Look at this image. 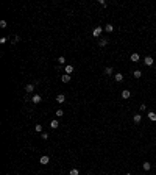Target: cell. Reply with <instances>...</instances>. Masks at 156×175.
I'll return each mask as SVG.
<instances>
[{
  "label": "cell",
  "instance_id": "obj_9",
  "mask_svg": "<svg viewBox=\"0 0 156 175\" xmlns=\"http://www.w3.org/2000/svg\"><path fill=\"white\" fill-rule=\"evenodd\" d=\"M70 80H72V77H70L69 73H64V75L61 77V81H63V83H69Z\"/></svg>",
  "mask_w": 156,
  "mask_h": 175
},
{
  "label": "cell",
  "instance_id": "obj_25",
  "mask_svg": "<svg viewBox=\"0 0 156 175\" xmlns=\"http://www.w3.org/2000/svg\"><path fill=\"white\" fill-rule=\"evenodd\" d=\"M41 139L47 141V139H48V135H47V133H41Z\"/></svg>",
  "mask_w": 156,
  "mask_h": 175
},
{
  "label": "cell",
  "instance_id": "obj_18",
  "mask_svg": "<svg viewBox=\"0 0 156 175\" xmlns=\"http://www.w3.org/2000/svg\"><path fill=\"white\" fill-rule=\"evenodd\" d=\"M105 73H106V75H113V73H114V69H113V67H106V69H105Z\"/></svg>",
  "mask_w": 156,
  "mask_h": 175
},
{
  "label": "cell",
  "instance_id": "obj_13",
  "mask_svg": "<svg viewBox=\"0 0 156 175\" xmlns=\"http://www.w3.org/2000/svg\"><path fill=\"white\" fill-rule=\"evenodd\" d=\"M114 80H116L117 83L123 81V75H122V73H114Z\"/></svg>",
  "mask_w": 156,
  "mask_h": 175
},
{
  "label": "cell",
  "instance_id": "obj_27",
  "mask_svg": "<svg viewBox=\"0 0 156 175\" xmlns=\"http://www.w3.org/2000/svg\"><path fill=\"white\" fill-rule=\"evenodd\" d=\"M6 41H8L6 38H0V44H5V42H6Z\"/></svg>",
  "mask_w": 156,
  "mask_h": 175
},
{
  "label": "cell",
  "instance_id": "obj_20",
  "mask_svg": "<svg viewBox=\"0 0 156 175\" xmlns=\"http://www.w3.org/2000/svg\"><path fill=\"white\" fill-rule=\"evenodd\" d=\"M133 75H134V78H140V77H142V72H140V70H134Z\"/></svg>",
  "mask_w": 156,
  "mask_h": 175
},
{
  "label": "cell",
  "instance_id": "obj_19",
  "mask_svg": "<svg viewBox=\"0 0 156 175\" xmlns=\"http://www.w3.org/2000/svg\"><path fill=\"white\" fill-rule=\"evenodd\" d=\"M69 175H80V170H78V169H70V172H69Z\"/></svg>",
  "mask_w": 156,
  "mask_h": 175
},
{
  "label": "cell",
  "instance_id": "obj_14",
  "mask_svg": "<svg viewBox=\"0 0 156 175\" xmlns=\"http://www.w3.org/2000/svg\"><path fill=\"white\" fill-rule=\"evenodd\" d=\"M133 120H134V124H140V120H142V116H140V114H134V116H133Z\"/></svg>",
  "mask_w": 156,
  "mask_h": 175
},
{
  "label": "cell",
  "instance_id": "obj_4",
  "mask_svg": "<svg viewBox=\"0 0 156 175\" xmlns=\"http://www.w3.org/2000/svg\"><path fill=\"white\" fill-rule=\"evenodd\" d=\"M39 163H41V164H44V166H47V164H48V163H50V158H48V156H47V155H44V156H41Z\"/></svg>",
  "mask_w": 156,
  "mask_h": 175
},
{
  "label": "cell",
  "instance_id": "obj_8",
  "mask_svg": "<svg viewBox=\"0 0 156 175\" xmlns=\"http://www.w3.org/2000/svg\"><path fill=\"white\" fill-rule=\"evenodd\" d=\"M25 91H27L28 94H31V92L34 91V85H33V83H28V85L25 86Z\"/></svg>",
  "mask_w": 156,
  "mask_h": 175
},
{
  "label": "cell",
  "instance_id": "obj_12",
  "mask_svg": "<svg viewBox=\"0 0 156 175\" xmlns=\"http://www.w3.org/2000/svg\"><path fill=\"white\" fill-rule=\"evenodd\" d=\"M50 127H52V128H53V130H56L58 127H59V122H58L56 119H53V120H52V122H50Z\"/></svg>",
  "mask_w": 156,
  "mask_h": 175
},
{
  "label": "cell",
  "instance_id": "obj_22",
  "mask_svg": "<svg viewBox=\"0 0 156 175\" xmlns=\"http://www.w3.org/2000/svg\"><path fill=\"white\" fill-rule=\"evenodd\" d=\"M0 28H6V20H5V19L0 20Z\"/></svg>",
  "mask_w": 156,
  "mask_h": 175
},
{
  "label": "cell",
  "instance_id": "obj_16",
  "mask_svg": "<svg viewBox=\"0 0 156 175\" xmlns=\"http://www.w3.org/2000/svg\"><path fill=\"white\" fill-rule=\"evenodd\" d=\"M142 169H144V170H147V172H148L150 169H151V164H150V163H144V164H142Z\"/></svg>",
  "mask_w": 156,
  "mask_h": 175
},
{
  "label": "cell",
  "instance_id": "obj_17",
  "mask_svg": "<svg viewBox=\"0 0 156 175\" xmlns=\"http://www.w3.org/2000/svg\"><path fill=\"white\" fill-rule=\"evenodd\" d=\"M148 119H150V120H153V122H155V120H156V113L150 111V113H148Z\"/></svg>",
  "mask_w": 156,
  "mask_h": 175
},
{
  "label": "cell",
  "instance_id": "obj_5",
  "mask_svg": "<svg viewBox=\"0 0 156 175\" xmlns=\"http://www.w3.org/2000/svg\"><path fill=\"white\" fill-rule=\"evenodd\" d=\"M108 42H109V39H108V38H102V39L98 41V45H100V47H106Z\"/></svg>",
  "mask_w": 156,
  "mask_h": 175
},
{
  "label": "cell",
  "instance_id": "obj_11",
  "mask_svg": "<svg viewBox=\"0 0 156 175\" xmlns=\"http://www.w3.org/2000/svg\"><path fill=\"white\" fill-rule=\"evenodd\" d=\"M64 70H66V73H69V75H70V73H73V70H75V69H73V66H72V64H67V66H66V69H64Z\"/></svg>",
  "mask_w": 156,
  "mask_h": 175
},
{
  "label": "cell",
  "instance_id": "obj_6",
  "mask_svg": "<svg viewBox=\"0 0 156 175\" xmlns=\"http://www.w3.org/2000/svg\"><path fill=\"white\" fill-rule=\"evenodd\" d=\"M129 60L133 61V63H137V61L140 60V56H139V53H131V56H129Z\"/></svg>",
  "mask_w": 156,
  "mask_h": 175
},
{
  "label": "cell",
  "instance_id": "obj_29",
  "mask_svg": "<svg viewBox=\"0 0 156 175\" xmlns=\"http://www.w3.org/2000/svg\"><path fill=\"white\" fill-rule=\"evenodd\" d=\"M125 175H131V174H125Z\"/></svg>",
  "mask_w": 156,
  "mask_h": 175
},
{
  "label": "cell",
  "instance_id": "obj_23",
  "mask_svg": "<svg viewBox=\"0 0 156 175\" xmlns=\"http://www.w3.org/2000/svg\"><path fill=\"white\" fill-rule=\"evenodd\" d=\"M58 63H59V66H61V64H64V63H66V58H64V56H59V58H58Z\"/></svg>",
  "mask_w": 156,
  "mask_h": 175
},
{
  "label": "cell",
  "instance_id": "obj_15",
  "mask_svg": "<svg viewBox=\"0 0 156 175\" xmlns=\"http://www.w3.org/2000/svg\"><path fill=\"white\" fill-rule=\"evenodd\" d=\"M103 30H105V31H108V33H111V31H114V27L111 25V23H108V25H105V27H103Z\"/></svg>",
  "mask_w": 156,
  "mask_h": 175
},
{
  "label": "cell",
  "instance_id": "obj_10",
  "mask_svg": "<svg viewBox=\"0 0 156 175\" xmlns=\"http://www.w3.org/2000/svg\"><path fill=\"white\" fill-rule=\"evenodd\" d=\"M129 97H131V92L128 89H123L122 91V99H129Z\"/></svg>",
  "mask_w": 156,
  "mask_h": 175
},
{
  "label": "cell",
  "instance_id": "obj_3",
  "mask_svg": "<svg viewBox=\"0 0 156 175\" xmlns=\"http://www.w3.org/2000/svg\"><path fill=\"white\" fill-rule=\"evenodd\" d=\"M41 100H42V99H41V96H39V94H33V97H31V102H33L34 105L41 103Z\"/></svg>",
  "mask_w": 156,
  "mask_h": 175
},
{
  "label": "cell",
  "instance_id": "obj_24",
  "mask_svg": "<svg viewBox=\"0 0 156 175\" xmlns=\"http://www.w3.org/2000/svg\"><path fill=\"white\" fill-rule=\"evenodd\" d=\"M34 130H36L38 133H42V125H34Z\"/></svg>",
  "mask_w": 156,
  "mask_h": 175
},
{
  "label": "cell",
  "instance_id": "obj_28",
  "mask_svg": "<svg viewBox=\"0 0 156 175\" xmlns=\"http://www.w3.org/2000/svg\"><path fill=\"white\" fill-rule=\"evenodd\" d=\"M139 109H140V111H145L147 106H145V105H140V108H139Z\"/></svg>",
  "mask_w": 156,
  "mask_h": 175
},
{
  "label": "cell",
  "instance_id": "obj_21",
  "mask_svg": "<svg viewBox=\"0 0 156 175\" xmlns=\"http://www.w3.org/2000/svg\"><path fill=\"white\" fill-rule=\"evenodd\" d=\"M55 114H56V117H63V116H64V111H63V109H56V113H55Z\"/></svg>",
  "mask_w": 156,
  "mask_h": 175
},
{
  "label": "cell",
  "instance_id": "obj_2",
  "mask_svg": "<svg viewBox=\"0 0 156 175\" xmlns=\"http://www.w3.org/2000/svg\"><path fill=\"white\" fill-rule=\"evenodd\" d=\"M144 64H145V66H153V64H155V60H153L151 56H145V58H144Z\"/></svg>",
  "mask_w": 156,
  "mask_h": 175
},
{
  "label": "cell",
  "instance_id": "obj_1",
  "mask_svg": "<svg viewBox=\"0 0 156 175\" xmlns=\"http://www.w3.org/2000/svg\"><path fill=\"white\" fill-rule=\"evenodd\" d=\"M102 31H103L102 27H95V28L92 30V36H94V38H98L100 34H102Z\"/></svg>",
  "mask_w": 156,
  "mask_h": 175
},
{
  "label": "cell",
  "instance_id": "obj_7",
  "mask_svg": "<svg viewBox=\"0 0 156 175\" xmlns=\"http://www.w3.org/2000/svg\"><path fill=\"white\" fill-rule=\"evenodd\" d=\"M56 102L59 103V105H61V103H64V102H66V96H64V94H58V96H56Z\"/></svg>",
  "mask_w": 156,
  "mask_h": 175
},
{
  "label": "cell",
  "instance_id": "obj_26",
  "mask_svg": "<svg viewBox=\"0 0 156 175\" xmlns=\"http://www.w3.org/2000/svg\"><path fill=\"white\" fill-rule=\"evenodd\" d=\"M19 41H20V36H19V34H16V36L13 38V42L16 44V42H19Z\"/></svg>",
  "mask_w": 156,
  "mask_h": 175
}]
</instances>
